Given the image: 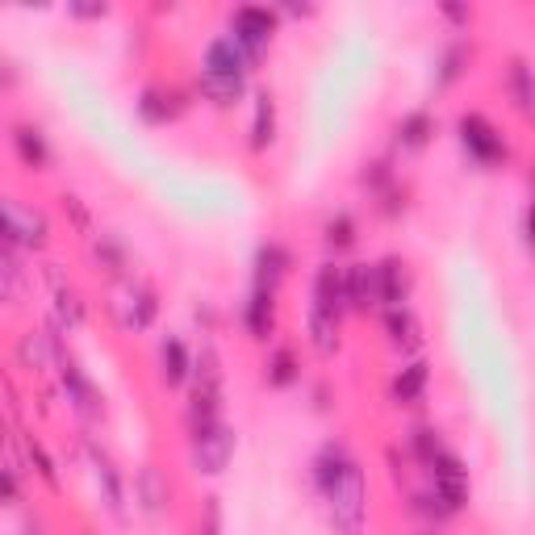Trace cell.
<instances>
[{
    "instance_id": "obj_41",
    "label": "cell",
    "mask_w": 535,
    "mask_h": 535,
    "mask_svg": "<svg viewBox=\"0 0 535 535\" xmlns=\"http://www.w3.org/2000/svg\"><path fill=\"white\" fill-rule=\"evenodd\" d=\"M444 13H448L452 21H469V9H456V5H444Z\"/></svg>"
},
{
    "instance_id": "obj_38",
    "label": "cell",
    "mask_w": 535,
    "mask_h": 535,
    "mask_svg": "<svg viewBox=\"0 0 535 535\" xmlns=\"http://www.w3.org/2000/svg\"><path fill=\"white\" fill-rule=\"evenodd\" d=\"M63 214L76 222V230H80V235H92V214L84 209V201H80V197H72V193H67V197H63Z\"/></svg>"
},
{
    "instance_id": "obj_40",
    "label": "cell",
    "mask_w": 535,
    "mask_h": 535,
    "mask_svg": "<svg viewBox=\"0 0 535 535\" xmlns=\"http://www.w3.org/2000/svg\"><path fill=\"white\" fill-rule=\"evenodd\" d=\"M527 239H531V247H535V201H531V209H527Z\"/></svg>"
},
{
    "instance_id": "obj_25",
    "label": "cell",
    "mask_w": 535,
    "mask_h": 535,
    "mask_svg": "<svg viewBox=\"0 0 535 535\" xmlns=\"http://www.w3.org/2000/svg\"><path fill=\"white\" fill-rule=\"evenodd\" d=\"M172 101H176L172 92H164V88H147L143 97H138V113H143V122L164 126V122H172L176 113H180V105H172Z\"/></svg>"
},
{
    "instance_id": "obj_13",
    "label": "cell",
    "mask_w": 535,
    "mask_h": 535,
    "mask_svg": "<svg viewBox=\"0 0 535 535\" xmlns=\"http://www.w3.org/2000/svg\"><path fill=\"white\" fill-rule=\"evenodd\" d=\"M352 464H356V456L347 452V444L331 439V444L314 456V485H318L322 494H327L331 485H339V481L347 477V469H352Z\"/></svg>"
},
{
    "instance_id": "obj_42",
    "label": "cell",
    "mask_w": 535,
    "mask_h": 535,
    "mask_svg": "<svg viewBox=\"0 0 535 535\" xmlns=\"http://www.w3.org/2000/svg\"><path fill=\"white\" fill-rule=\"evenodd\" d=\"M423 535H439V531H423Z\"/></svg>"
},
{
    "instance_id": "obj_10",
    "label": "cell",
    "mask_w": 535,
    "mask_h": 535,
    "mask_svg": "<svg viewBox=\"0 0 535 535\" xmlns=\"http://www.w3.org/2000/svg\"><path fill=\"white\" fill-rule=\"evenodd\" d=\"M377 268V301L385 310H398L406 306V293H410V276H406V264L398 260V255H389V260L372 264Z\"/></svg>"
},
{
    "instance_id": "obj_22",
    "label": "cell",
    "mask_w": 535,
    "mask_h": 535,
    "mask_svg": "<svg viewBox=\"0 0 535 535\" xmlns=\"http://www.w3.org/2000/svg\"><path fill=\"white\" fill-rule=\"evenodd\" d=\"M276 138V105L272 92H255V118H251V151H268Z\"/></svg>"
},
{
    "instance_id": "obj_18",
    "label": "cell",
    "mask_w": 535,
    "mask_h": 535,
    "mask_svg": "<svg viewBox=\"0 0 535 535\" xmlns=\"http://www.w3.org/2000/svg\"><path fill=\"white\" fill-rule=\"evenodd\" d=\"M289 272V251L281 243H264L260 251H255V285L260 289H272L281 285V276Z\"/></svg>"
},
{
    "instance_id": "obj_17",
    "label": "cell",
    "mask_w": 535,
    "mask_h": 535,
    "mask_svg": "<svg viewBox=\"0 0 535 535\" xmlns=\"http://www.w3.org/2000/svg\"><path fill=\"white\" fill-rule=\"evenodd\" d=\"M343 276H347V306L352 310L381 306L377 301V268L372 264H352V268H343Z\"/></svg>"
},
{
    "instance_id": "obj_16",
    "label": "cell",
    "mask_w": 535,
    "mask_h": 535,
    "mask_svg": "<svg viewBox=\"0 0 535 535\" xmlns=\"http://www.w3.org/2000/svg\"><path fill=\"white\" fill-rule=\"evenodd\" d=\"M13 151H17L21 164L34 168V172H42L46 164H51V147H46L42 130L30 126V122H17V126H13Z\"/></svg>"
},
{
    "instance_id": "obj_30",
    "label": "cell",
    "mask_w": 535,
    "mask_h": 535,
    "mask_svg": "<svg viewBox=\"0 0 535 535\" xmlns=\"http://www.w3.org/2000/svg\"><path fill=\"white\" fill-rule=\"evenodd\" d=\"M510 97H515V105L523 113H535V76L523 59L510 63Z\"/></svg>"
},
{
    "instance_id": "obj_11",
    "label": "cell",
    "mask_w": 535,
    "mask_h": 535,
    "mask_svg": "<svg viewBox=\"0 0 535 535\" xmlns=\"http://www.w3.org/2000/svg\"><path fill=\"white\" fill-rule=\"evenodd\" d=\"M272 327H276V293L255 285L251 297L243 301V331H247L251 339H268Z\"/></svg>"
},
{
    "instance_id": "obj_37",
    "label": "cell",
    "mask_w": 535,
    "mask_h": 535,
    "mask_svg": "<svg viewBox=\"0 0 535 535\" xmlns=\"http://www.w3.org/2000/svg\"><path fill=\"white\" fill-rule=\"evenodd\" d=\"M464 55H469V51H464L460 42H456V46H448V51H444V59H439V84H452V80L460 76V63H464Z\"/></svg>"
},
{
    "instance_id": "obj_33",
    "label": "cell",
    "mask_w": 535,
    "mask_h": 535,
    "mask_svg": "<svg viewBox=\"0 0 535 535\" xmlns=\"http://www.w3.org/2000/svg\"><path fill=\"white\" fill-rule=\"evenodd\" d=\"M26 460H30V469L51 485V490H59V473H55V460H51V452H46L38 439H26Z\"/></svg>"
},
{
    "instance_id": "obj_28",
    "label": "cell",
    "mask_w": 535,
    "mask_h": 535,
    "mask_svg": "<svg viewBox=\"0 0 535 535\" xmlns=\"http://www.w3.org/2000/svg\"><path fill=\"white\" fill-rule=\"evenodd\" d=\"M264 377H268L272 389H289L301 377V364H297V356L289 352V347H276V352L268 356V364H264Z\"/></svg>"
},
{
    "instance_id": "obj_1",
    "label": "cell",
    "mask_w": 535,
    "mask_h": 535,
    "mask_svg": "<svg viewBox=\"0 0 535 535\" xmlns=\"http://www.w3.org/2000/svg\"><path fill=\"white\" fill-rule=\"evenodd\" d=\"M247 72L251 59L243 55V46L230 34L214 38L201 55V97L218 109H230L247 92Z\"/></svg>"
},
{
    "instance_id": "obj_31",
    "label": "cell",
    "mask_w": 535,
    "mask_h": 535,
    "mask_svg": "<svg viewBox=\"0 0 535 535\" xmlns=\"http://www.w3.org/2000/svg\"><path fill=\"white\" fill-rule=\"evenodd\" d=\"M322 239H327L331 251H347L356 243V218L347 214V209H339V214L327 218V226H322Z\"/></svg>"
},
{
    "instance_id": "obj_20",
    "label": "cell",
    "mask_w": 535,
    "mask_h": 535,
    "mask_svg": "<svg viewBox=\"0 0 535 535\" xmlns=\"http://www.w3.org/2000/svg\"><path fill=\"white\" fill-rule=\"evenodd\" d=\"M427 381H431V364H427V360H414V364H406V368L398 372V377H393V402H402V406L423 402Z\"/></svg>"
},
{
    "instance_id": "obj_7",
    "label": "cell",
    "mask_w": 535,
    "mask_h": 535,
    "mask_svg": "<svg viewBox=\"0 0 535 535\" xmlns=\"http://www.w3.org/2000/svg\"><path fill=\"white\" fill-rule=\"evenodd\" d=\"M427 473H431V490L452 510H460L464 502H469V469H464V460L456 452L444 448L435 460H427Z\"/></svg>"
},
{
    "instance_id": "obj_8",
    "label": "cell",
    "mask_w": 535,
    "mask_h": 535,
    "mask_svg": "<svg viewBox=\"0 0 535 535\" xmlns=\"http://www.w3.org/2000/svg\"><path fill=\"white\" fill-rule=\"evenodd\" d=\"M5 243L9 247H30V251H38V247H46V218L38 214V209H30V205H21V201H5Z\"/></svg>"
},
{
    "instance_id": "obj_2",
    "label": "cell",
    "mask_w": 535,
    "mask_h": 535,
    "mask_svg": "<svg viewBox=\"0 0 535 535\" xmlns=\"http://www.w3.org/2000/svg\"><path fill=\"white\" fill-rule=\"evenodd\" d=\"M189 418H193V431L222 423V364H218V352L209 343L201 347L197 360H193V402H189Z\"/></svg>"
},
{
    "instance_id": "obj_6",
    "label": "cell",
    "mask_w": 535,
    "mask_h": 535,
    "mask_svg": "<svg viewBox=\"0 0 535 535\" xmlns=\"http://www.w3.org/2000/svg\"><path fill=\"white\" fill-rule=\"evenodd\" d=\"M235 427H226V423H214V427H201L193 431V464H197V473L205 477H218L230 456H235Z\"/></svg>"
},
{
    "instance_id": "obj_15",
    "label": "cell",
    "mask_w": 535,
    "mask_h": 535,
    "mask_svg": "<svg viewBox=\"0 0 535 535\" xmlns=\"http://www.w3.org/2000/svg\"><path fill=\"white\" fill-rule=\"evenodd\" d=\"M159 377L168 385H184L193 377V356L180 335H164V343H159Z\"/></svg>"
},
{
    "instance_id": "obj_39",
    "label": "cell",
    "mask_w": 535,
    "mask_h": 535,
    "mask_svg": "<svg viewBox=\"0 0 535 535\" xmlns=\"http://www.w3.org/2000/svg\"><path fill=\"white\" fill-rule=\"evenodd\" d=\"M72 13H76V17H105L109 9H105V5H72Z\"/></svg>"
},
{
    "instance_id": "obj_4",
    "label": "cell",
    "mask_w": 535,
    "mask_h": 535,
    "mask_svg": "<svg viewBox=\"0 0 535 535\" xmlns=\"http://www.w3.org/2000/svg\"><path fill=\"white\" fill-rule=\"evenodd\" d=\"M456 134H460V147L469 151L473 164L494 168V164H502V159H506V143H502L498 126L490 118H481V113H460Z\"/></svg>"
},
{
    "instance_id": "obj_26",
    "label": "cell",
    "mask_w": 535,
    "mask_h": 535,
    "mask_svg": "<svg viewBox=\"0 0 535 535\" xmlns=\"http://www.w3.org/2000/svg\"><path fill=\"white\" fill-rule=\"evenodd\" d=\"M134 490H138V502H143L147 515H159V510H164V502H168V481L159 477V469H151V464H147V469L138 473Z\"/></svg>"
},
{
    "instance_id": "obj_14",
    "label": "cell",
    "mask_w": 535,
    "mask_h": 535,
    "mask_svg": "<svg viewBox=\"0 0 535 535\" xmlns=\"http://www.w3.org/2000/svg\"><path fill=\"white\" fill-rule=\"evenodd\" d=\"M310 306L327 310V314H343L347 310V276H343V268H335V264H322L318 268V276H314V301H310Z\"/></svg>"
},
{
    "instance_id": "obj_3",
    "label": "cell",
    "mask_w": 535,
    "mask_h": 535,
    "mask_svg": "<svg viewBox=\"0 0 535 535\" xmlns=\"http://www.w3.org/2000/svg\"><path fill=\"white\" fill-rule=\"evenodd\" d=\"M327 515H331V527L339 535H360L364 531V519H368V485H364V469L352 464L347 477L339 485H331L327 494Z\"/></svg>"
},
{
    "instance_id": "obj_32",
    "label": "cell",
    "mask_w": 535,
    "mask_h": 535,
    "mask_svg": "<svg viewBox=\"0 0 535 535\" xmlns=\"http://www.w3.org/2000/svg\"><path fill=\"white\" fill-rule=\"evenodd\" d=\"M55 322H59V331H76L80 322H84V306H80V297L67 289V285H59L55 289Z\"/></svg>"
},
{
    "instance_id": "obj_21",
    "label": "cell",
    "mask_w": 535,
    "mask_h": 535,
    "mask_svg": "<svg viewBox=\"0 0 535 535\" xmlns=\"http://www.w3.org/2000/svg\"><path fill=\"white\" fill-rule=\"evenodd\" d=\"M306 327H310L314 352H322V356H335V352H339V314H327V310L310 306Z\"/></svg>"
},
{
    "instance_id": "obj_35",
    "label": "cell",
    "mask_w": 535,
    "mask_h": 535,
    "mask_svg": "<svg viewBox=\"0 0 535 535\" xmlns=\"http://www.w3.org/2000/svg\"><path fill=\"white\" fill-rule=\"evenodd\" d=\"M414 515H423V519H448L456 515V510L439 498L435 490H423V494H414Z\"/></svg>"
},
{
    "instance_id": "obj_12",
    "label": "cell",
    "mask_w": 535,
    "mask_h": 535,
    "mask_svg": "<svg viewBox=\"0 0 535 535\" xmlns=\"http://www.w3.org/2000/svg\"><path fill=\"white\" fill-rule=\"evenodd\" d=\"M17 360H21V368H30V372L59 364L63 360L59 335H51V331H26V335H21V343H17Z\"/></svg>"
},
{
    "instance_id": "obj_5",
    "label": "cell",
    "mask_w": 535,
    "mask_h": 535,
    "mask_svg": "<svg viewBox=\"0 0 535 535\" xmlns=\"http://www.w3.org/2000/svg\"><path fill=\"white\" fill-rule=\"evenodd\" d=\"M272 34H276V13L260 9V5H243V9H235V17H230V38L243 46V55L251 63L268 55Z\"/></svg>"
},
{
    "instance_id": "obj_23",
    "label": "cell",
    "mask_w": 535,
    "mask_h": 535,
    "mask_svg": "<svg viewBox=\"0 0 535 535\" xmlns=\"http://www.w3.org/2000/svg\"><path fill=\"white\" fill-rule=\"evenodd\" d=\"M155 314H159L155 293L147 285H130V293H126V327L147 331L151 322H155Z\"/></svg>"
},
{
    "instance_id": "obj_9",
    "label": "cell",
    "mask_w": 535,
    "mask_h": 535,
    "mask_svg": "<svg viewBox=\"0 0 535 535\" xmlns=\"http://www.w3.org/2000/svg\"><path fill=\"white\" fill-rule=\"evenodd\" d=\"M59 381H63L67 402H72V410H76L80 418H101V393H97V385L84 377V368H80L72 356L59 360Z\"/></svg>"
},
{
    "instance_id": "obj_27",
    "label": "cell",
    "mask_w": 535,
    "mask_h": 535,
    "mask_svg": "<svg viewBox=\"0 0 535 535\" xmlns=\"http://www.w3.org/2000/svg\"><path fill=\"white\" fill-rule=\"evenodd\" d=\"M431 134H435V122H431V113H423V109L406 113V118L398 122V143L410 147V151L427 147V143H431Z\"/></svg>"
},
{
    "instance_id": "obj_43",
    "label": "cell",
    "mask_w": 535,
    "mask_h": 535,
    "mask_svg": "<svg viewBox=\"0 0 535 535\" xmlns=\"http://www.w3.org/2000/svg\"><path fill=\"white\" fill-rule=\"evenodd\" d=\"M26 535H34V531H26Z\"/></svg>"
},
{
    "instance_id": "obj_24",
    "label": "cell",
    "mask_w": 535,
    "mask_h": 535,
    "mask_svg": "<svg viewBox=\"0 0 535 535\" xmlns=\"http://www.w3.org/2000/svg\"><path fill=\"white\" fill-rule=\"evenodd\" d=\"M92 464H97V481H101V490H105V502H109V510L113 515H122V473H118V464H113L105 452H97L92 448Z\"/></svg>"
},
{
    "instance_id": "obj_29",
    "label": "cell",
    "mask_w": 535,
    "mask_h": 535,
    "mask_svg": "<svg viewBox=\"0 0 535 535\" xmlns=\"http://www.w3.org/2000/svg\"><path fill=\"white\" fill-rule=\"evenodd\" d=\"M21 285H26V272H21V260H17V247H0V293L5 301H17L21 297Z\"/></svg>"
},
{
    "instance_id": "obj_36",
    "label": "cell",
    "mask_w": 535,
    "mask_h": 535,
    "mask_svg": "<svg viewBox=\"0 0 535 535\" xmlns=\"http://www.w3.org/2000/svg\"><path fill=\"white\" fill-rule=\"evenodd\" d=\"M97 260H101L109 272H122V264H126V251H122V243H118V239L101 235V239H97Z\"/></svg>"
},
{
    "instance_id": "obj_19",
    "label": "cell",
    "mask_w": 535,
    "mask_h": 535,
    "mask_svg": "<svg viewBox=\"0 0 535 535\" xmlns=\"http://www.w3.org/2000/svg\"><path fill=\"white\" fill-rule=\"evenodd\" d=\"M385 335L393 347H402V352H414L418 343H423V327H418V318L410 306H398V310H385Z\"/></svg>"
},
{
    "instance_id": "obj_34",
    "label": "cell",
    "mask_w": 535,
    "mask_h": 535,
    "mask_svg": "<svg viewBox=\"0 0 535 535\" xmlns=\"http://www.w3.org/2000/svg\"><path fill=\"white\" fill-rule=\"evenodd\" d=\"M410 448H414V456L418 460H435L439 452H444V444H439V435H435V427H414L410 431Z\"/></svg>"
}]
</instances>
